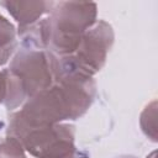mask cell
I'll list each match as a JSON object with an SVG mask.
<instances>
[{
	"mask_svg": "<svg viewBox=\"0 0 158 158\" xmlns=\"http://www.w3.org/2000/svg\"><path fill=\"white\" fill-rule=\"evenodd\" d=\"M6 74V109L14 110L22 102L49 88L54 79L48 52L25 47L12 58Z\"/></svg>",
	"mask_w": 158,
	"mask_h": 158,
	"instance_id": "3",
	"label": "cell"
},
{
	"mask_svg": "<svg viewBox=\"0 0 158 158\" xmlns=\"http://www.w3.org/2000/svg\"><path fill=\"white\" fill-rule=\"evenodd\" d=\"M6 96V74L5 70L0 72V104L4 102Z\"/></svg>",
	"mask_w": 158,
	"mask_h": 158,
	"instance_id": "10",
	"label": "cell"
},
{
	"mask_svg": "<svg viewBox=\"0 0 158 158\" xmlns=\"http://www.w3.org/2000/svg\"><path fill=\"white\" fill-rule=\"evenodd\" d=\"M114 38L111 25L99 20L84 33L77 51L68 58L80 72L93 77L104 67Z\"/></svg>",
	"mask_w": 158,
	"mask_h": 158,
	"instance_id": "5",
	"label": "cell"
},
{
	"mask_svg": "<svg viewBox=\"0 0 158 158\" xmlns=\"http://www.w3.org/2000/svg\"><path fill=\"white\" fill-rule=\"evenodd\" d=\"M14 49H15L14 47H6V46L0 43V65L5 64L9 60L11 53L14 52Z\"/></svg>",
	"mask_w": 158,
	"mask_h": 158,
	"instance_id": "9",
	"label": "cell"
},
{
	"mask_svg": "<svg viewBox=\"0 0 158 158\" xmlns=\"http://www.w3.org/2000/svg\"><path fill=\"white\" fill-rule=\"evenodd\" d=\"M0 158H26L22 144L11 136L0 141Z\"/></svg>",
	"mask_w": 158,
	"mask_h": 158,
	"instance_id": "8",
	"label": "cell"
},
{
	"mask_svg": "<svg viewBox=\"0 0 158 158\" xmlns=\"http://www.w3.org/2000/svg\"><path fill=\"white\" fill-rule=\"evenodd\" d=\"M96 85L93 77L65 74L54 78L46 90L28 99L10 117L9 128L62 123L81 117L93 104Z\"/></svg>",
	"mask_w": 158,
	"mask_h": 158,
	"instance_id": "1",
	"label": "cell"
},
{
	"mask_svg": "<svg viewBox=\"0 0 158 158\" xmlns=\"http://www.w3.org/2000/svg\"><path fill=\"white\" fill-rule=\"evenodd\" d=\"M121 158H135V157H128V156H127V157H121Z\"/></svg>",
	"mask_w": 158,
	"mask_h": 158,
	"instance_id": "11",
	"label": "cell"
},
{
	"mask_svg": "<svg viewBox=\"0 0 158 158\" xmlns=\"http://www.w3.org/2000/svg\"><path fill=\"white\" fill-rule=\"evenodd\" d=\"M96 9L94 2H54L49 16L37 25V44L56 56L73 54L84 33L98 21Z\"/></svg>",
	"mask_w": 158,
	"mask_h": 158,
	"instance_id": "2",
	"label": "cell"
},
{
	"mask_svg": "<svg viewBox=\"0 0 158 158\" xmlns=\"http://www.w3.org/2000/svg\"><path fill=\"white\" fill-rule=\"evenodd\" d=\"M7 135L15 137L23 149L36 158H77L73 125L56 123L9 128Z\"/></svg>",
	"mask_w": 158,
	"mask_h": 158,
	"instance_id": "4",
	"label": "cell"
},
{
	"mask_svg": "<svg viewBox=\"0 0 158 158\" xmlns=\"http://www.w3.org/2000/svg\"><path fill=\"white\" fill-rule=\"evenodd\" d=\"M1 5L19 23V32H23L35 25L46 14H49L54 2L52 1H2Z\"/></svg>",
	"mask_w": 158,
	"mask_h": 158,
	"instance_id": "6",
	"label": "cell"
},
{
	"mask_svg": "<svg viewBox=\"0 0 158 158\" xmlns=\"http://www.w3.org/2000/svg\"><path fill=\"white\" fill-rule=\"evenodd\" d=\"M139 123L143 133L153 142H157V101H152L144 107L139 117Z\"/></svg>",
	"mask_w": 158,
	"mask_h": 158,
	"instance_id": "7",
	"label": "cell"
}]
</instances>
